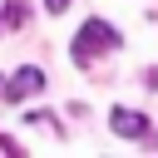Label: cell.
<instances>
[{
    "instance_id": "6da1fadb",
    "label": "cell",
    "mask_w": 158,
    "mask_h": 158,
    "mask_svg": "<svg viewBox=\"0 0 158 158\" xmlns=\"http://www.w3.org/2000/svg\"><path fill=\"white\" fill-rule=\"evenodd\" d=\"M114 44H118V30H114L109 20H84L79 35H74V64H89V59L109 54Z\"/></svg>"
},
{
    "instance_id": "7a4b0ae2",
    "label": "cell",
    "mask_w": 158,
    "mask_h": 158,
    "mask_svg": "<svg viewBox=\"0 0 158 158\" xmlns=\"http://www.w3.org/2000/svg\"><path fill=\"white\" fill-rule=\"evenodd\" d=\"M35 89H44V69L25 64V69H15V79H10V89H5V99H30Z\"/></svg>"
},
{
    "instance_id": "3957f363",
    "label": "cell",
    "mask_w": 158,
    "mask_h": 158,
    "mask_svg": "<svg viewBox=\"0 0 158 158\" xmlns=\"http://www.w3.org/2000/svg\"><path fill=\"white\" fill-rule=\"evenodd\" d=\"M109 123H114V133H123V138H148V118L133 114V109H114Z\"/></svg>"
},
{
    "instance_id": "277c9868",
    "label": "cell",
    "mask_w": 158,
    "mask_h": 158,
    "mask_svg": "<svg viewBox=\"0 0 158 158\" xmlns=\"http://www.w3.org/2000/svg\"><path fill=\"white\" fill-rule=\"evenodd\" d=\"M44 10H49V15H59V10H69V0H44Z\"/></svg>"
}]
</instances>
